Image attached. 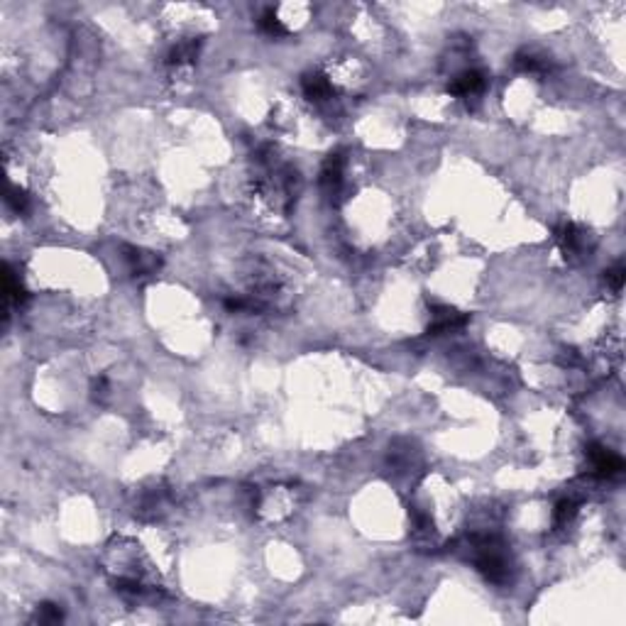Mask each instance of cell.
<instances>
[{
  "instance_id": "obj_2",
  "label": "cell",
  "mask_w": 626,
  "mask_h": 626,
  "mask_svg": "<svg viewBox=\"0 0 626 626\" xmlns=\"http://www.w3.org/2000/svg\"><path fill=\"white\" fill-rule=\"evenodd\" d=\"M587 455H590V460H592L594 474H599V477H614V474H619L624 470L622 458L602 446H592L587 451Z\"/></svg>"
},
{
  "instance_id": "obj_3",
  "label": "cell",
  "mask_w": 626,
  "mask_h": 626,
  "mask_svg": "<svg viewBox=\"0 0 626 626\" xmlns=\"http://www.w3.org/2000/svg\"><path fill=\"white\" fill-rule=\"evenodd\" d=\"M433 311H436L433 313V323L428 326V333H433V335H438V333H448L467 321L462 313H458L455 309H448V306H438V309H433Z\"/></svg>"
},
{
  "instance_id": "obj_13",
  "label": "cell",
  "mask_w": 626,
  "mask_h": 626,
  "mask_svg": "<svg viewBox=\"0 0 626 626\" xmlns=\"http://www.w3.org/2000/svg\"><path fill=\"white\" fill-rule=\"evenodd\" d=\"M624 267L622 265H617V267H612V269L607 272V281L609 284H612V289L614 291H619L624 286Z\"/></svg>"
},
{
  "instance_id": "obj_8",
  "label": "cell",
  "mask_w": 626,
  "mask_h": 626,
  "mask_svg": "<svg viewBox=\"0 0 626 626\" xmlns=\"http://www.w3.org/2000/svg\"><path fill=\"white\" fill-rule=\"evenodd\" d=\"M342 166H345V159H342V154H331V156H328L326 164H323V171H321V184L328 186V189H333V186L340 184Z\"/></svg>"
},
{
  "instance_id": "obj_11",
  "label": "cell",
  "mask_w": 626,
  "mask_h": 626,
  "mask_svg": "<svg viewBox=\"0 0 626 626\" xmlns=\"http://www.w3.org/2000/svg\"><path fill=\"white\" fill-rule=\"evenodd\" d=\"M573 514H575V502L573 499H563L555 507V524H565L568 519H573Z\"/></svg>"
},
{
  "instance_id": "obj_7",
  "label": "cell",
  "mask_w": 626,
  "mask_h": 626,
  "mask_svg": "<svg viewBox=\"0 0 626 626\" xmlns=\"http://www.w3.org/2000/svg\"><path fill=\"white\" fill-rule=\"evenodd\" d=\"M304 93L309 95L311 100H323L333 95V84L321 74H311V76L304 79Z\"/></svg>"
},
{
  "instance_id": "obj_14",
  "label": "cell",
  "mask_w": 626,
  "mask_h": 626,
  "mask_svg": "<svg viewBox=\"0 0 626 626\" xmlns=\"http://www.w3.org/2000/svg\"><path fill=\"white\" fill-rule=\"evenodd\" d=\"M8 201L13 204L15 211H25V208H27V196H25L22 191H10Z\"/></svg>"
},
{
  "instance_id": "obj_9",
  "label": "cell",
  "mask_w": 626,
  "mask_h": 626,
  "mask_svg": "<svg viewBox=\"0 0 626 626\" xmlns=\"http://www.w3.org/2000/svg\"><path fill=\"white\" fill-rule=\"evenodd\" d=\"M260 29H262V32L269 34V37H281V34H286L284 25H281V20L274 15V10H265V13H262Z\"/></svg>"
},
{
  "instance_id": "obj_6",
  "label": "cell",
  "mask_w": 626,
  "mask_h": 626,
  "mask_svg": "<svg viewBox=\"0 0 626 626\" xmlns=\"http://www.w3.org/2000/svg\"><path fill=\"white\" fill-rule=\"evenodd\" d=\"M199 57V42H181L176 44V47L169 49V54H166V64L169 67H184V64H191L194 59Z\"/></svg>"
},
{
  "instance_id": "obj_12",
  "label": "cell",
  "mask_w": 626,
  "mask_h": 626,
  "mask_svg": "<svg viewBox=\"0 0 626 626\" xmlns=\"http://www.w3.org/2000/svg\"><path fill=\"white\" fill-rule=\"evenodd\" d=\"M37 619L39 622H59V619H62V612H59V607H54V604H42L37 612Z\"/></svg>"
},
{
  "instance_id": "obj_10",
  "label": "cell",
  "mask_w": 626,
  "mask_h": 626,
  "mask_svg": "<svg viewBox=\"0 0 626 626\" xmlns=\"http://www.w3.org/2000/svg\"><path fill=\"white\" fill-rule=\"evenodd\" d=\"M517 67L521 69V72H531V74H536V72H543V62L541 59H536L533 57V54H519L517 57Z\"/></svg>"
},
{
  "instance_id": "obj_1",
  "label": "cell",
  "mask_w": 626,
  "mask_h": 626,
  "mask_svg": "<svg viewBox=\"0 0 626 626\" xmlns=\"http://www.w3.org/2000/svg\"><path fill=\"white\" fill-rule=\"evenodd\" d=\"M479 548H482L477 555L479 573H482L487 580H492V582H504L509 575V565H507V558H504L502 548H499L492 538H484Z\"/></svg>"
},
{
  "instance_id": "obj_5",
  "label": "cell",
  "mask_w": 626,
  "mask_h": 626,
  "mask_svg": "<svg viewBox=\"0 0 626 626\" xmlns=\"http://www.w3.org/2000/svg\"><path fill=\"white\" fill-rule=\"evenodd\" d=\"M484 79L479 72H462L458 79H453L451 93L453 95H474L477 91H482Z\"/></svg>"
},
{
  "instance_id": "obj_4",
  "label": "cell",
  "mask_w": 626,
  "mask_h": 626,
  "mask_svg": "<svg viewBox=\"0 0 626 626\" xmlns=\"http://www.w3.org/2000/svg\"><path fill=\"white\" fill-rule=\"evenodd\" d=\"M558 242H560V247H563V252H565V257H575V255H580V252H582V233H580L578 228H575L573 223H563L558 228Z\"/></svg>"
}]
</instances>
